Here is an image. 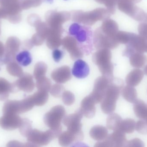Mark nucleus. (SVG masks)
I'll list each match as a JSON object with an SVG mask.
<instances>
[{
	"instance_id": "obj_1",
	"label": "nucleus",
	"mask_w": 147,
	"mask_h": 147,
	"mask_svg": "<svg viewBox=\"0 0 147 147\" xmlns=\"http://www.w3.org/2000/svg\"><path fill=\"white\" fill-rule=\"evenodd\" d=\"M123 85V81L120 79L114 78L110 83L101 101V109L104 113L110 114L114 112L116 107L117 101Z\"/></svg>"
},
{
	"instance_id": "obj_2",
	"label": "nucleus",
	"mask_w": 147,
	"mask_h": 147,
	"mask_svg": "<svg viewBox=\"0 0 147 147\" xmlns=\"http://www.w3.org/2000/svg\"><path fill=\"white\" fill-rule=\"evenodd\" d=\"M62 129H49L45 132L37 129H32L27 137V143L24 144V147H38L46 146L52 140L59 137L61 134Z\"/></svg>"
},
{
	"instance_id": "obj_3",
	"label": "nucleus",
	"mask_w": 147,
	"mask_h": 147,
	"mask_svg": "<svg viewBox=\"0 0 147 147\" xmlns=\"http://www.w3.org/2000/svg\"><path fill=\"white\" fill-rule=\"evenodd\" d=\"M111 54L108 48H102L96 52L92 56L93 63L98 66L103 76L111 82L114 79V66L111 62Z\"/></svg>"
},
{
	"instance_id": "obj_4",
	"label": "nucleus",
	"mask_w": 147,
	"mask_h": 147,
	"mask_svg": "<svg viewBox=\"0 0 147 147\" xmlns=\"http://www.w3.org/2000/svg\"><path fill=\"white\" fill-rule=\"evenodd\" d=\"M34 106L29 96L20 101L8 100L3 105V113L19 114L29 111Z\"/></svg>"
},
{
	"instance_id": "obj_5",
	"label": "nucleus",
	"mask_w": 147,
	"mask_h": 147,
	"mask_svg": "<svg viewBox=\"0 0 147 147\" xmlns=\"http://www.w3.org/2000/svg\"><path fill=\"white\" fill-rule=\"evenodd\" d=\"M65 108L62 105L54 106L44 117L45 124L53 130L62 129L61 122L65 115Z\"/></svg>"
},
{
	"instance_id": "obj_6",
	"label": "nucleus",
	"mask_w": 147,
	"mask_h": 147,
	"mask_svg": "<svg viewBox=\"0 0 147 147\" xmlns=\"http://www.w3.org/2000/svg\"><path fill=\"white\" fill-rule=\"evenodd\" d=\"M127 141L125 133L120 129L115 130L104 140L97 142L95 147H125Z\"/></svg>"
},
{
	"instance_id": "obj_7",
	"label": "nucleus",
	"mask_w": 147,
	"mask_h": 147,
	"mask_svg": "<svg viewBox=\"0 0 147 147\" xmlns=\"http://www.w3.org/2000/svg\"><path fill=\"white\" fill-rule=\"evenodd\" d=\"M20 45V41L17 37L11 36L8 38L5 44V54L1 64H7L9 62L15 60Z\"/></svg>"
},
{
	"instance_id": "obj_8",
	"label": "nucleus",
	"mask_w": 147,
	"mask_h": 147,
	"mask_svg": "<svg viewBox=\"0 0 147 147\" xmlns=\"http://www.w3.org/2000/svg\"><path fill=\"white\" fill-rule=\"evenodd\" d=\"M83 115L80 109L75 113L65 117L63 123L70 132L76 134H82L83 133L81 129L82 126L80 121Z\"/></svg>"
},
{
	"instance_id": "obj_9",
	"label": "nucleus",
	"mask_w": 147,
	"mask_h": 147,
	"mask_svg": "<svg viewBox=\"0 0 147 147\" xmlns=\"http://www.w3.org/2000/svg\"><path fill=\"white\" fill-rule=\"evenodd\" d=\"M111 81L105 76L98 77L95 80L92 92L90 96L95 103H98L102 100L105 91Z\"/></svg>"
},
{
	"instance_id": "obj_10",
	"label": "nucleus",
	"mask_w": 147,
	"mask_h": 147,
	"mask_svg": "<svg viewBox=\"0 0 147 147\" xmlns=\"http://www.w3.org/2000/svg\"><path fill=\"white\" fill-rule=\"evenodd\" d=\"M22 120L17 114H3V116L0 118V126L4 130H15L19 128Z\"/></svg>"
},
{
	"instance_id": "obj_11",
	"label": "nucleus",
	"mask_w": 147,
	"mask_h": 147,
	"mask_svg": "<svg viewBox=\"0 0 147 147\" xmlns=\"http://www.w3.org/2000/svg\"><path fill=\"white\" fill-rule=\"evenodd\" d=\"M105 9H97L91 12H86V13H77V16H73L78 22H83L86 24H92L95 23L98 20L103 19Z\"/></svg>"
},
{
	"instance_id": "obj_12",
	"label": "nucleus",
	"mask_w": 147,
	"mask_h": 147,
	"mask_svg": "<svg viewBox=\"0 0 147 147\" xmlns=\"http://www.w3.org/2000/svg\"><path fill=\"white\" fill-rule=\"evenodd\" d=\"M62 42L63 46L69 52L72 60H76L83 57V51L79 45H78L75 38L67 36Z\"/></svg>"
},
{
	"instance_id": "obj_13",
	"label": "nucleus",
	"mask_w": 147,
	"mask_h": 147,
	"mask_svg": "<svg viewBox=\"0 0 147 147\" xmlns=\"http://www.w3.org/2000/svg\"><path fill=\"white\" fill-rule=\"evenodd\" d=\"M14 84L19 90L27 93L32 92L35 87L33 76L28 73H23Z\"/></svg>"
},
{
	"instance_id": "obj_14",
	"label": "nucleus",
	"mask_w": 147,
	"mask_h": 147,
	"mask_svg": "<svg viewBox=\"0 0 147 147\" xmlns=\"http://www.w3.org/2000/svg\"><path fill=\"white\" fill-rule=\"evenodd\" d=\"M69 18V14L67 13H57L51 12L47 15L46 19L48 25L53 28H62V23Z\"/></svg>"
},
{
	"instance_id": "obj_15",
	"label": "nucleus",
	"mask_w": 147,
	"mask_h": 147,
	"mask_svg": "<svg viewBox=\"0 0 147 147\" xmlns=\"http://www.w3.org/2000/svg\"><path fill=\"white\" fill-rule=\"evenodd\" d=\"M51 78L54 81L59 83H65L71 78L70 67L64 66L54 70L51 73Z\"/></svg>"
},
{
	"instance_id": "obj_16",
	"label": "nucleus",
	"mask_w": 147,
	"mask_h": 147,
	"mask_svg": "<svg viewBox=\"0 0 147 147\" xmlns=\"http://www.w3.org/2000/svg\"><path fill=\"white\" fill-rule=\"evenodd\" d=\"M61 29L50 28L49 33L47 37V45L50 49H56L61 45Z\"/></svg>"
},
{
	"instance_id": "obj_17",
	"label": "nucleus",
	"mask_w": 147,
	"mask_h": 147,
	"mask_svg": "<svg viewBox=\"0 0 147 147\" xmlns=\"http://www.w3.org/2000/svg\"><path fill=\"white\" fill-rule=\"evenodd\" d=\"M84 138V134H76L67 130L59 136V142L61 146H69L74 142L82 140Z\"/></svg>"
},
{
	"instance_id": "obj_18",
	"label": "nucleus",
	"mask_w": 147,
	"mask_h": 147,
	"mask_svg": "<svg viewBox=\"0 0 147 147\" xmlns=\"http://www.w3.org/2000/svg\"><path fill=\"white\" fill-rule=\"evenodd\" d=\"M72 75L78 79L86 77L90 73V67L83 60L79 59L75 61L72 70Z\"/></svg>"
},
{
	"instance_id": "obj_19",
	"label": "nucleus",
	"mask_w": 147,
	"mask_h": 147,
	"mask_svg": "<svg viewBox=\"0 0 147 147\" xmlns=\"http://www.w3.org/2000/svg\"><path fill=\"white\" fill-rule=\"evenodd\" d=\"M95 103L90 95L83 99L81 103V110L85 117L91 118L95 115L96 109Z\"/></svg>"
},
{
	"instance_id": "obj_20",
	"label": "nucleus",
	"mask_w": 147,
	"mask_h": 147,
	"mask_svg": "<svg viewBox=\"0 0 147 147\" xmlns=\"http://www.w3.org/2000/svg\"><path fill=\"white\" fill-rule=\"evenodd\" d=\"M14 83H10L3 78L0 77V101L7 99L9 94L16 91Z\"/></svg>"
},
{
	"instance_id": "obj_21",
	"label": "nucleus",
	"mask_w": 147,
	"mask_h": 147,
	"mask_svg": "<svg viewBox=\"0 0 147 147\" xmlns=\"http://www.w3.org/2000/svg\"><path fill=\"white\" fill-rule=\"evenodd\" d=\"M92 36V33L90 28L81 26L74 35L77 42L80 44V48L81 45H82L83 43L88 42L89 44H91Z\"/></svg>"
},
{
	"instance_id": "obj_22",
	"label": "nucleus",
	"mask_w": 147,
	"mask_h": 147,
	"mask_svg": "<svg viewBox=\"0 0 147 147\" xmlns=\"http://www.w3.org/2000/svg\"><path fill=\"white\" fill-rule=\"evenodd\" d=\"M144 75V72L142 70L138 69L133 70L126 77V83L130 86H137L143 79Z\"/></svg>"
},
{
	"instance_id": "obj_23",
	"label": "nucleus",
	"mask_w": 147,
	"mask_h": 147,
	"mask_svg": "<svg viewBox=\"0 0 147 147\" xmlns=\"http://www.w3.org/2000/svg\"><path fill=\"white\" fill-rule=\"evenodd\" d=\"M90 135L95 140L102 141L108 136V131L107 129L103 126H96L90 129Z\"/></svg>"
},
{
	"instance_id": "obj_24",
	"label": "nucleus",
	"mask_w": 147,
	"mask_h": 147,
	"mask_svg": "<svg viewBox=\"0 0 147 147\" xmlns=\"http://www.w3.org/2000/svg\"><path fill=\"white\" fill-rule=\"evenodd\" d=\"M48 92L38 90L33 95L29 96L30 99L34 105L42 106L45 105L49 98Z\"/></svg>"
},
{
	"instance_id": "obj_25",
	"label": "nucleus",
	"mask_w": 147,
	"mask_h": 147,
	"mask_svg": "<svg viewBox=\"0 0 147 147\" xmlns=\"http://www.w3.org/2000/svg\"><path fill=\"white\" fill-rule=\"evenodd\" d=\"M134 106V110L137 117L145 120L147 116V104L142 100L137 99Z\"/></svg>"
},
{
	"instance_id": "obj_26",
	"label": "nucleus",
	"mask_w": 147,
	"mask_h": 147,
	"mask_svg": "<svg viewBox=\"0 0 147 147\" xmlns=\"http://www.w3.org/2000/svg\"><path fill=\"white\" fill-rule=\"evenodd\" d=\"M121 94L123 98L129 102L134 103L137 100V91L134 86H125L122 89Z\"/></svg>"
},
{
	"instance_id": "obj_27",
	"label": "nucleus",
	"mask_w": 147,
	"mask_h": 147,
	"mask_svg": "<svg viewBox=\"0 0 147 147\" xmlns=\"http://www.w3.org/2000/svg\"><path fill=\"white\" fill-rule=\"evenodd\" d=\"M122 119L120 116L115 113L110 114L106 121L107 128L110 130H117L119 129Z\"/></svg>"
},
{
	"instance_id": "obj_28",
	"label": "nucleus",
	"mask_w": 147,
	"mask_h": 147,
	"mask_svg": "<svg viewBox=\"0 0 147 147\" xmlns=\"http://www.w3.org/2000/svg\"><path fill=\"white\" fill-rule=\"evenodd\" d=\"M16 60L20 65L26 66L32 63V57L29 51L24 50L16 54Z\"/></svg>"
},
{
	"instance_id": "obj_29",
	"label": "nucleus",
	"mask_w": 147,
	"mask_h": 147,
	"mask_svg": "<svg viewBox=\"0 0 147 147\" xmlns=\"http://www.w3.org/2000/svg\"><path fill=\"white\" fill-rule=\"evenodd\" d=\"M6 69L8 72L13 77H20L24 73L21 66L15 60L7 64Z\"/></svg>"
},
{
	"instance_id": "obj_30",
	"label": "nucleus",
	"mask_w": 147,
	"mask_h": 147,
	"mask_svg": "<svg viewBox=\"0 0 147 147\" xmlns=\"http://www.w3.org/2000/svg\"><path fill=\"white\" fill-rule=\"evenodd\" d=\"M136 123L133 119H126L122 121L118 129L125 133H132L135 130Z\"/></svg>"
},
{
	"instance_id": "obj_31",
	"label": "nucleus",
	"mask_w": 147,
	"mask_h": 147,
	"mask_svg": "<svg viewBox=\"0 0 147 147\" xmlns=\"http://www.w3.org/2000/svg\"><path fill=\"white\" fill-rule=\"evenodd\" d=\"M36 86L38 90L48 92L51 87V82L50 79L45 76L37 79Z\"/></svg>"
},
{
	"instance_id": "obj_32",
	"label": "nucleus",
	"mask_w": 147,
	"mask_h": 147,
	"mask_svg": "<svg viewBox=\"0 0 147 147\" xmlns=\"http://www.w3.org/2000/svg\"><path fill=\"white\" fill-rule=\"evenodd\" d=\"M147 58L144 55L140 54H136L130 58V63L133 67L142 68L145 65Z\"/></svg>"
},
{
	"instance_id": "obj_33",
	"label": "nucleus",
	"mask_w": 147,
	"mask_h": 147,
	"mask_svg": "<svg viewBox=\"0 0 147 147\" xmlns=\"http://www.w3.org/2000/svg\"><path fill=\"white\" fill-rule=\"evenodd\" d=\"M47 70V66L43 62H38L34 66V76L36 80L45 76Z\"/></svg>"
},
{
	"instance_id": "obj_34",
	"label": "nucleus",
	"mask_w": 147,
	"mask_h": 147,
	"mask_svg": "<svg viewBox=\"0 0 147 147\" xmlns=\"http://www.w3.org/2000/svg\"><path fill=\"white\" fill-rule=\"evenodd\" d=\"M21 134L25 137H27L32 129V123L29 119L24 118L22 119V122L19 127Z\"/></svg>"
},
{
	"instance_id": "obj_35",
	"label": "nucleus",
	"mask_w": 147,
	"mask_h": 147,
	"mask_svg": "<svg viewBox=\"0 0 147 147\" xmlns=\"http://www.w3.org/2000/svg\"><path fill=\"white\" fill-rule=\"evenodd\" d=\"M22 9H27L32 7H36L41 4L42 0H18Z\"/></svg>"
},
{
	"instance_id": "obj_36",
	"label": "nucleus",
	"mask_w": 147,
	"mask_h": 147,
	"mask_svg": "<svg viewBox=\"0 0 147 147\" xmlns=\"http://www.w3.org/2000/svg\"><path fill=\"white\" fill-rule=\"evenodd\" d=\"M62 96V100L64 104L67 106L72 105L75 101L74 95L72 92L69 91H64Z\"/></svg>"
},
{
	"instance_id": "obj_37",
	"label": "nucleus",
	"mask_w": 147,
	"mask_h": 147,
	"mask_svg": "<svg viewBox=\"0 0 147 147\" xmlns=\"http://www.w3.org/2000/svg\"><path fill=\"white\" fill-rule=\"evenodd\" d=\"M64 90V87L59 84L53 85L50 89V93L55 98H59L62 96Z\"/></svg>"
},
{
	"instance_id": "obj_38",
	"label": "nucleus",
	"mask_w": 147,
	"mask_h": 147,
	"mask_svg": "<svg viewBox=\"0 0 147 147\" xmlns=\"http://www.w3.org/2000/svg\"><path fill=\"white\" fill-rule=\"evenodd\" d=\"M135 129L140 134H147V123L144 120L138 121L136 124Z\"/></svg>"
},
{
	"instance_id": "obj_39",
	"label": "nucleus",
	"mask_w": 147,
	"mask_h": 147,
	"mask_svg": "<svg viewBox=\"0 0 147 147\" xmlns=\"http://www.w3.org/2000/svg\"><path fill=\"white\" fill-rule=\"evenodd\" d=\"M27 20L28 22L30 25L34 27H36L40 22L39 17L34 14H32L28 16Z\"/></svg>"
},
{
	"instance_id": "obj_40",
	"label": "nucleus",
	"mask_w": 147,
	"mask_h": 147,
	"mask_svg": "<svg viewBox=\"0 0 147 147\" xmlns=\"http://www.w3.org/2000/svg\"><path fill=\"white\" fill-rule=\"evenodd\" d=\"M126 146L144 147V144L141 140L139 139H135L129 141H127Z\"/></svg>"
},
{
	"instance_id": "obj_41",
	"label": "nucleus",
	"mask_w": 147,
	"mask_h": 147,
	"mask_svg": "<svg viewBox=\"0 0 147 147\" xmlns=\"http://www.w3.org/2000/svg\"><path fill=\"white\" fill-rule=\"evenodd\" d=\"M53 58L56 62H59L63 56V52L61 50L55 49L52 53Z\"/></svg>"
},
{
	"instance_id": "obj_42",
	"label": "nucleus",
	"mask_w": 147,
	"mask_h": 147,
	"mask_svg": "<svg viewBox=\"0 0 147 147\" xmlns=\"http://www.w3.org/2000/svg\"><path fill=\"white\" fill-rule=\"evenodd\" d=\"M18 3V0H0V6L4 7H8Z\"/></svg>"
},
{
	"instance_id": "obj_43",
	"label": "nucleus",
	"mask_w": 147,
	"mask_h": 147,
	"mask_svg": "<svg viewBox=\"0 0 147 147\" xmlns=\"http://www.w3.org/2000/svg\"><path fill=\"white\" fill-rule=\"evenodd\" d=\"M22 48L23 49H30L34 46L33 44L32 43L31 40H27L24 41L23 43Z\"/></svg>"
},
{
	"instance_id": "obj_44",
	"label": "nucleus",
	"mask_w": 147,
	"mask_h": 147,
	"mask_svg": "<svg viewBox=\"0 0 147 147\" xmlns=\"http://www.w3.org/2000/svg\"><path fill=\"white\" fill-rule=\"evenodd\" d=\"M7 146V147H24V144L17 141H12L9 142Z\"/></svg>"
},
{
	"instance_id": "obj_45",
	"label": "nucleus",
	"mask_w": 147,
	"mask_h": 147,
	"mask_svg": "<svg viewBox=\"0 0 147 147\" xmlns=\"http://www.w3.org/2000/svg\"><path fill=\"white\" fill-rule=\"evenodd\" d=\"M5 46L2 42L0 41V64H1L2 60L5 54Z\"/></svg>"
},
{
	"instance_id": "obj_46",
	"label": "nucleus",
	"mask_w": 147,
	"mask_h": 147,
	"mask_svg": "<svg viewBox=\"0 0 147 147\" xmlns=\"http://www.w3.org/2000/svg\"><path fill=\"white\" fill-rule=\"evenodd\" d=\"M144 72L146 75L147 76V65L145 66L144 69Z\"/></svg>"
},
{
	"instance_id": "obj_47",
	"label": "nucleus",
	"mask_w": 147,
	"mask_h": 147,
	"mask_svg": "<svg viewBox=\"0 0 147 147\" xmlns=\"http://www.w3.org/2000/svg\"><path fill=\"white\" fill-rule=\"evenodd\" d=\"M144 121H145L146 122V123H147V116L146 118V119H145V120H144Z\"/></svg>"
},
{
	"instance_id": "obj_48",
	"label": "nucleus",
	"mask_w": 147,
	"mask_h": 147,
	"mask_svg": "<svg viewBox=\"0 0 147 147\" xmlns=\"http://www.w3.org/2000/svg\"><path fill=\"white\" fill-rule=\"evenodd\" d=\"M1 22H0V34H1Z\"/></svg>"
},
{
	"instance_id": "obj_49",
	"label": "nucleus",
	"mask_w": 147,
	"mask_h": 147,
	"mask_svg": "<svg viewBox=\"0 0 147 147\" xmlns=\"http://www.w3.org/2000/svg\"><path fill=\"white\" fill-rule=\"evenodd\" d=\"M0 70H1V68H0Z\"/></svg>"
},
{
	"instance_id": "obj_50",
	"label": "nucleus",
	"mask_w": 147,
	"mask_h": 147,
	"mask_svg": "<svg viewBox=\"0 0 147 147\" xmlns=\"http://www.w3.org/2000/svg\"></svg>"
}]
</instances>
